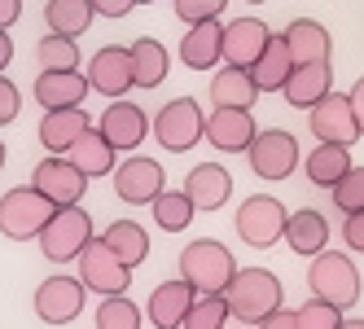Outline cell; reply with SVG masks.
I'll list each match as a JSON object with an SVG mask.
<instances>
[{
    "label": "cell",
    "instance_id": "8fae6325",
    "mask_svg": "<svg viewBox=\"0 0 364 329\" xmlns=\"http://www.w3.org/2000/svg\"><path fill=\"white\" fill-rule=\"evenodd\" d=\"M167 189V171L159 158H145V154H132L127 163L114 167V193L119 202H132V207H149L154 198Z\"/></svg>",
    "mask_w": 364,
    "mask_h": 329
},
{
    "label": "cell",
    "instance_id": "d4e9b609",
    "mask_svg": "<svg viewBox=\"0 0 364 329\" xmlns=\"http://www.w3.org/2000/svg\"><path fill=\"white\" fill-rule=\"evenodd\" d=\"M290 70H294V53H290V44H285V36L272 31L268 44H264V53H259V62L250 66L259 92H281L285 80H290Z\"/></svg>",
    "mask_w": 364,
    "mask_h": 329
},
{
    "label": "cell",
    "instance_id": "ee69618b",
    "mask_svg": "<svg viewBox=\"0 0 364 329\" xmlns=\"http://www.w3.org/2000/svg\"><path fill=\"white\" fill-rule=\"evenodd\" d=\"M259 329H294V312L277 308V312H268V316H264V325H259Z\"/></svg>",
    "mask_w": 364,
    "mask_h": 329
},
{
    "label": "cell",
    "instance_id": "9c48e42d",
    "mask_svg": "<svg viewBox=\"0 0 364 329\" xmlns=\"http://www.w3.org/2000/svg\"><path fill=\"white\" fill-rule=\"evenodd\" d=\"M80 281L92 290V294H123L132 286V268H127L114 250L106 246V237H92L84 250H80Z\"/></svg>",
    "mask_w": 364,
    "mask_h": 329
},
{
    "label": "cell",
    "instance_id": "1f68e13d",
    "mask_svg": "<svg viewBox=\"0 0 364 329\" xmlns=\"http://www.w3.org/2000/svg\"><path fill=\"white\" fill-rule=\"evenodd\" d=\"M92 0H48L44 5V22H48V31H58V36H75L80 40L88 27H92Z\"/></svg>",
    "mask_w": 364,
    "mask_h": 329
},
{
    "label": "cell",
    "instance_id": "5bb4252c",
    "mask_svg": "<svg viewBox=\"0 0 364 329\" xmlns=\"http://www.w3.org/2000/svg\"><path fill=\"white\" fill-rule=\"evenodd\" d=\"M307 123L311 132H316V141H338V145H355L360 141V123L351 114V97L347 92H325L316 106L307 110Z\"/></svg>",
    "mask_w": 364,
    "mask_h": 329
},
{
    "label": "cell",
    "instance_id": "3957f363",
    "mask_svg": "<svg viewBox=\"0 0 364 329\" xmlns=\"http://www.w3.org/2000/svg\"><path fill=\"white\" fill-rule=\"evenodd\" d=\"M40 250L48 264H75L80 259V250L92 242V215L80 207V202H70V207H58L48 215V224L40 229Z\"/></svg>",
    "mask_w": 364,
    "mask_h": 329
},
{
    "label": "cell",
    "instance_id": "e0dca14e",
    "mask_svg": "<svg viewBox=\"0 0 364 329\" xmlns=\"http://www.w3.org/2000/svg\"><path fill=\"white\" fill-rule=\"evenodd\" d=\"M88 128H92V119H88L84 106H62V110H44L36 136H40V145L48 149V154H66Z\"/></svg>",
    "mask_w": 364,
    "mask_h": 329
},
{
    "label": "cell",
    "instance_id": "ac0fdd59",
    "mask_svg": "<svg viewBox=\"0 0 364 329\" xmlns=\"http://www.w3.org/2000/svg\"><path fill=\"white\" fill-rule=\"evenodd\" d=\"M31 92H36V101L44 110H62V106H84V97L92 92V84L80 70H40Z\"/></svg>",
    "mask_w": 364,
    "mask_h": 329
},
{
    "label": "cell",
    "instance_id": "60d3db41",
    "mask_svg": "<svg viewBox=\"0 0 364 329\" xmlns=\"http://www.w3.org/2000/svg\"><path fill=\"white\" fill-rule=\"evenodd\" d=\"M343 242H347V250H364V207L360 211H347V220H343Z\"/></svg>",
    "mask_w": 364,
    "mask_h": 329
},
{
    "label": "cell",
    "instance_id": "9a60e30c",
    "mask_svg": "<svg viewBox=\"0 0 364 329\" xmlns=\"http://www.w3.org/2000/svg\"><path fill=\"white\" fill-rule=\"evenodd\" d=\"M255 114L250 106H215L206 114V141L224 154H246L250 141H255Z\"/></svg>",
    "mask_w": 364,
    "mask_h": 329
},
{
    "label": "cell",
    "instance_id": "ba28073f",
    "mask_svg": "<svg viewBox=\"0 0 364 329\" xmlns=\"http://www.w3.org/2000/svg\"><path fill=\"white\" fill-rule=\"evenodd\" d=\"M246 163L259 180H290L294 167L303 163V149L290 132L281 128H268V132H255L250 149H246Z\"/></svg>",
    "mask_w": 364,
    "mask_h": 329
},
{
    "label": "cell",
    "instance_id": "c3c4849f",
    "mask_svg": "<svg viewBox=\"0 0 364 329\" xmlns=\"http://www.w3.org/2000/svg\"><path fill=\"white\" fill-rule=\"evenodd\" d=\"M250 5H264V0H250Z\"/></svg>",
    "mask_w": 364,
    "mask_h": 329
},
{
    "label": "cell",
    "instance_id": "ab89813d",
    "mask_svg": "<svg viewBox=\"0 0 364 329\" xmlns=\"http://www.w3.org/2000/svg\"><path fill=\"white\" fill-rule=\"evenodd\" d=\"M18 110H22V92H18L14 80H5V75H0V128H5V123H14Z\"/></svg>",
    "mask_w": 364,
    "mask_h": 329
},
{
    "label": "cell",
    "instance_id": "83f0119b",
    "mask_svg": "<svg viewBox=\"0 0 364 329\" xmlns=\"http://www.w3.org/2000/svg\"><path fill=\"white\" fill-rule=\"evenodd\" d=\"M281 36H285V44H290V53H294V66L299 62H329L333 58V40H329V31L321 27L316 18H294Z\"/></svg>",
    "mask_w": 364,
    "mask_h": 329
},
{
    "label": "cell",
    "instance_id": "8992f818",
    "mask_svg": "<svg viewBox=\"0 0 364 329\" xmlns=\"http://www.w3.org/2000/svg\"><path fill=\"white\" fill-rule=\"evenodd\" d=\"M58 207L48 202L36 185H22V189H9L5 198H0V237L9 242H31L40 237V229L48 224V215H53Z\"/></svg>",
    "mask_w": 364,
    "mask_h": 329
},
{
    "label": "cell",
    "instance_id": "8d00e7d4",
    "mask_svg": "<svg viewBox=\"0 0 364 329\" xmlns=\"http://www.w3.org/2000/svg\"><path fill=\"white\" fill-rule=\"evenodd\" d=\"M343 320H347V312L333 308L329 298H316V294H311L303 308L294 312V329H338Z\"/></svg>",
    "mask_w": 364,
    "mask_h": 329
},
{
    "label": "cell",
    "instance_id": "2e32d148",
    "mask_svg": "<svg viewBox=\"0 0 364 329\" xmlns=\"http://www.w3.org/2000/svg\"><path fill=\"white\" fill-rule=\"evenodd\" d=\"M97 128L114 141V149H136V145L149 136V114L136 106V101L114 97L110 106H106V114L97 119Z\"/></svg>",
    "mask_w": 364,
    "mask_h": 329
},
{
    "label": "cell",
    "instance_id": "d590c367",
    "mask_svg": "<svg viewBox=\"0 0 364 329\" xmlns=\"http://www.w3.org/2000/svg\"><path fill=\"white\" fill-rule=\"evenodd\" d=\"M224 320H232V312H228L224 290H215V294H198L193 298V308H189V316H185L180 329H224Z\"/></svg>",
    "mask_w": 364,
    "mask_h": 329
},
{
    "label": "cell",
    "instance_id": "f1b7e54d",
    "mask_svg": "<svg viewBox=\"0 0 364 329\" xmlns=\"http://www.w3.org/2000/svg\"><path fill=\"white\" fill-rule=\"evenodd\" d=\"M211 101L215 106H255L259 101V84H255V75L250 66H224L211 75Z\"/></svg>",
    "mask_w": 364,
    "mask_h": 329
},
{
    "label": "cell",
    "instance_id": "d6986e66",
    "mask_svg": "<svg viewBox=\"0 0 364 329\" xmlns=\"http://www.w3.org/2000/svg\"><path fill=\"white\" fill-rule=\"evenodd\" d=\"M329 88H333V66L329 62H299L290 70V80H285L281 97H285V106H294V110H311Z\"/></svg>",
    "mask_w": 364,
    "mask_h": 329
},
{
    "label": "cell",
    "instance_id": "484cf974",
    "mask_svg": "<svg viewBox=\"0 0 364 329\" xmlns=\"http://www.w3.org/2000/svg\"><path fill=\"white\" fill-rule=\"evenodd\" d=\"M303 171H307V180L316 185V189H333V185L351 171V145L321 141V145L303 158Z\"/></svg>",
    "mask_w": 364,
    "mask_h": 329
},
{
    "label": "cell",
    "instance_id": "836d02e7",
    "mask_svg": "<svg viewBox=\"0 0 364 329\" xmlns=\"http://www.w3.org/2000/svg\"><path fill=\"white\" fill-rule=\"evenodd\" d=\"M141 308L132 298H127V290L123 294H101V303H97V329H141Z\"/></svg>",
    "mask_w": 364,
    "mask_h": 329
},
{
    "label": "cell",
    "instance_id": "f6af8a7d",
    "mask_svg": "<svg viewBox=\"0 0 364 329\" xmlns=\"http://www.w3.org/2000/svg\"><path fill=\"white\" fill-rule=\"evenodd\" d=\"M22 18V0H0V27H14V22Z\"/></svg>",
    "mask_w": 364,
    "mask_h": 329
},
{
    "label": "cell",
    "instance_id": "d6a6232c",
    "mask_svg": "<svg viewBox=\"0 0 364 329\" xmlns=\"http://www.w3.org/2000/svg\"><path fill=\"white\" fill-rule=\"evenodd\" d=\"M149 211H154V224H159L163 233H185L193 224V215H198V207L189 202L185 189H163L159 198L149 202Z\"/></svg>",
    "mask_w": 364,
    "mask_h": 329
},
{
    "label": "cell",
    "instance_id": "52a82bcc",
    "mask_svg": "<svg viewBox=\"0 0 364 329\" xmlns=\"http://www.w3.org/2000/svg\"><path fill=\"white\" fill-rule=\"evenodd\" d=\"M285 220H290V211L281 207V198L272 193H250L237 215H232V224H237V237L255 250H268L285 237Z\"/></svg>",
    "mask_w": 364,
    "mask_h": 329
},
{
    "label": "cell",
    "instance_id": "7dc6e473",
    "mask_svg": "<svg viewBox=\"0 0 364 329\" xmlns=\"http://www.w3.org/2000/svg\"><path fill=\"white\" fill-rule=\"evenodd\" d=\"M0 171H5V141H0Z\"/></svg>",
    "mask_w": 364,
    "mask_h": 329
},
{
    "label": "cell",
    "instance_id": "74e56055",
    "mask_svg": "<svg viewBox=\"0 0 364 329\" xmlns=\"http://www.w3.org/2000/svg\"><path fill=\"white\" fill-rule=\"evenodd\" d=\"M329 193H333V207L343 211V215H347V211H360V207H364V167L351 163V171H347Z\"/></svg>",
    "mask_w": 364,
    "mask_h": 329
},
{
    "label": "cell",
    "instance_id": "7c38bea8",
    "mask_svg": "<svg viewBox=\"0 0 364 329\" xmlns=\"http://www.w3.org/2000/svg\"><path fill=\"white\" fill-rule=\"evenodd\" d=\"M84 75H88L92 92H101V97H127V92L136 88V75H132V48H123V44L97 48Z\"/></svg>",
    "mask_w": 364,
    "mask_h": 329
},
{
    "label": "cell",
    "instance_id": "e575fe53",
    "mask_svg": "<svg viewBox=\"0 0 364 329\" xmlns=\"http://www.w3.org/2000/svg\"><path fill=\"white\" fill-rule=\"evenodd\" d=\"M36 58H40L44 70H80V44H75V36L48 31V36L36 44Z\"/></svg>",
    "mask_w": 364,
    "mask_h": 329
},
{
    "label": "cell",
    "instance_id": "44dd1931",
    "mask_svg": "<svg viewBox=\"0 0 364 329\" xmlns=\"http://www.w3.org/2000/svg\"><path fill=\"white\" fill-rule=\"evenodd\" d=\"M185 193H189V202L198 211H220L224 202L232 198V176L220 163H198L185 176Z\"/></svg>",
    "mask_w": 364,
    "mask_h": 329
},
{
    "label": "cell",
    "instance_id": "f546056e",
    "mask_svg": "<svg viewBox=\"0 0 364 329\" xmlns=\"http://www.w3.org/2000/svg\"><path fill=\"white\" fill-rule=\"evenodd\" d=\"M132 48V75H136V88H159L163 80H167V70H171V58H167V48L154 40V36H145V40H136V44H127Z\"/></svg>",
    "mask_w": 364,
    "mask_h": 329
},
{
    "label": "cell",
    "instance_id": "6da1fadb",
    "mask_svg": "<svg viewBox=\"0 0 364 329\" xmlns=\"http://www.w3.org/2000/svg\"><path fill=\"white\" fill-rule=\"evenodd\" d=\"M224 298H228L232 320L264 325V316L281 308L285 290L277 281V272H268V268H237V272H232V281L224 286Z\"/></svg>",
    "mask_w": 364,
    "mask_h": 329
},
{
    "label": "cell",
    "instance_id": "cb8c5ba5",
    "mask_svg": "<svg viewBox=\"0 0 364 329\" xmlns=\"http://www.w3.org/2000/svg\"><path fill=\"white\" fill-rule=\"evenodd\" d=\"M66 158H70L75 167H84V176L92 180V176H114V158H119V149H114V141H110V136L92 123V128H88L80 141L66 149Z\"/></svg>",
    "mask_w": 364,
    "mask_h": 329
},
{
    "label": "cell",
    "instance_id": "ffe728a7",
    "mask_svg": "<svg viewBox=\"0 0 364 329\" xmlns=\"http://www.w3.org/2000/svg\"><path fill=\"white\" fill-rule=\"evenodd\" d=\"M193 298H198V290L185 281V276L154 286L149 290V303H145L149 320L159 325V329H180V325H185V316H189V308H193Z\"/></svg>",
    "mask_w": 364,
    "mask_h": 329
},
{
    "label": "cell",
    "instance_id": "7402d4cb",
    "mask_svg": "<svg viewBox=\"0 0 364 329\" xmlns=\"http://www.w3.org/2000/svg\"><path fill=\"white\" fill-rule=\"evenodd\" d=\"M224 58V27L220 18H206V22H193L180 40V62L189 70H211L215 62Z\"/></svg>",
    "mask_w": 364,
    "mask_h": 329
},
{
    "label": "cell",
    "instance_id": "277c9868",
    "mask_svg": "<svg viewBox=\"0 0 364 329\" xmlns=\"http://www.w3.org/2000/svg\"><path fill=\"white\" fill-rule=\"evenodd\" d=\"M307 286L316 298H329L333 308H355L360 303V272L351 264V255H343V250H316L311 255V268H307Z\"/></svg>",
    "mask_w": 364,
    "mask_h": 329
},
{
    "label": "cell",
    "instance_id": "4fadbf2b",
    "mask_svg": "<svg viewBox=\"0 0 364 329\" xmlns=\"http://www.w3.org/2000/svg\"><path fill=\"white\" fill-rule=\"evenodd\" d=\"M84 294H88V286L80 276H48L36 290V316L44 325H70L84 312Z\"/></svg>",
    "mask_w": 364,
    "mask_h": 329
},
{
    "label": "cell",
    "instance_id": "b9f144b4",
    "mask_svg": "<svg viewBox=\"0 0 364 329\" xmlns=\"http://www.w3.org/2000/svg\"><path fill=\"white\" fill-rule=\"evenodd\" d=\"M141 5V0H92V9H97V18H127Z\"/></svg>",
    "mask_w": 364,
    "mask_h": 329
},
{
    "label": "cell",
    "instance_id": "7bdbcfd3",
    "mask_svg": "<svg viewBox=\"0 0 364 329\" xmlns=\"http://www.w3.org/2000/svg\"><path fill=\"white\" fill-rule=\"evenodd\" d=\"M351 114H355V123H360V136H364V75H360V80L351 84Z\"/></svg>",
    "mask_w": 364,
    "mask_h": 329
},
{
    "label": "cell",
    "instance_id": "7a4b0ae2",
    "mask_svg": "<svg viewBox=\"0 0 364 329\" xmlns=\"http://www.w3.org/2000/svg\"><path fill=\"white\" fill-rule=\"evenodd\" d=\"M232 272H237V259H232V250L215 237H198L180 250V276L198 290V294H215L232 281Z\"/></svg>",
    "mask_w": 364,
    "mask_h": 329
},
{
    "label": "cell",
    "instance_id": "4316f807",
    "mask_svg": "<svg viewBox=\"0 0 364 329\" xmlns=\"http://www.w3.org/2000/svg\"><path fill=\"white\" fill-rule=\"evenodd\" d=\"M285 246L294 250V255H316V250H325L329 246V220L321 215V211H311V207H303V211H294L290 220H285V237H281Z\"/></svg>",
    "mask_w": 364,
    "mask_h": 329
},
{
    "label": "cell",
    "instance_id": "f35d334b",
    "mask_svg": "<svg viewBox=\"0 0 364 329\" xmlns=\"http://www.w3.org/2000/svg\"><path fill=\"white\" fill-rule=\"evenodd\" d=\"M176 5V18L180 22H206V18H220L224 9H228V0H171Z\"/></svg>",
    "mask_w": 364,
    "mask_h": 329
},
{
    "label": "cell",
    "instance_id": "30bf717a",
    "mask_svg": "<svg viewBox=\"0 0 364 329\" xmlns=\"http://www.w3.org/2000/svg\"><path fill=\"white\" fill-rule=\"evenodd\" d=\"M31 185L53 202V207H70V202H84L88 176L66 154H44V163H36V171H31Z\"/></svg>",
    "mask_w": 364,
    "mask_h": 329
},
{
    "label": "cell",
    "instance_id": "4dcf8cb0",
    "mask_svg": "<svg viewBox=\"0 0 364 329\" xmlns=\"http://www.w3.org/2000/svg\"><path fill=\"white\" fill-rule=\"evenodd\" d=\"M101 237H106V246H110V250H114V255H119L127 268H132V272L149 259V237H145V229H141L136 220H114Z\"/></svg>",
    "mask_w": 364,
    "mask_h": 329
},
{
    "label": "cell",
    "instance_id": "bcb514c9",
    "mask_svg": "<svg viewBox=\"0 0 364 329\" xmlns=\"http://www.w3.org/2000/svg\"><path fill=\"white\" fill-rule=\"evenodd\" d=\"M14 62V40H9V31L0 27V75H5V66Z\"/></svg>",
    "mask_w": 364,
    "mask_h": 329
},
{
    "label": "cell",
    "instance_id": "5b68a950",
    "mask_svg": "<svg viewBox=\"0 0 364 329\" xmlns=\"http://www.w3.org/2000/svg\"><path fill=\"white\" fill-rule=\"evenodd\" d=\"M154 141L171 154H189L198 141H206V114L193 97H171L167 106L154 114Z\"/></svg>",
    "mask_w": 364,
    "mask_h": 329
},
{
    "label": "cell",
    "instance_id": "603a6c76",
    "mask_svg": "<svg viewBox=\"0 0 364 329\" xmlns=\"http://www.w3.org/2000/svg\"><path fill=\"white\" fill-rule=\"evenodd\" d=\"M268 22H259V18H237V22H228L224 27V62L232 66H255L259 53H264V44H268Z\"/></svg>",
    "mask_w": 364,
    "mask_h": 329
}]
</instances>
